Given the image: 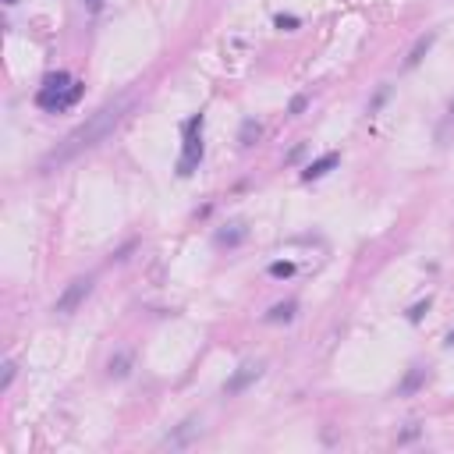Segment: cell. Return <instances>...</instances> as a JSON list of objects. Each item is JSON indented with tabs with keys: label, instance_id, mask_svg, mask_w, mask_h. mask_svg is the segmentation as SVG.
<instances>
[{
	"label": "cell",
	"instance_id": "obj_16",
	"mask_svg": "<svg viewBox=\"0 0 454 454\" xmlns=\"http://www.w3.org/2000/svg\"><path fill=\"white\" fill-rule=\"evenodd\" d=\"M426 306H430V302H419V306L408 313V320H412V323H419V320H422V313H426Z\"/></svg>",
	"mask_w": 454,
	"mask_h": 454
},
{
	"label": "cell",
	"instance_id": "obj_19",
	"mask_svg": "<svg viewBox=\"0 0 454 454\" xmlns=\"http://www.w3.org/2000/svg\"><path fill=\"white\" fill-rule=\"evenodd\" d=\"M447 348H454V330H451V334H447Z\"/></svg>",
	"mask_w": 454,
	"mask_h": 454
},
{
	"label": "cell",
	"instance_id": "obj_5",
	"mask_svg": "<svg viewBox=\"0 0 454 454\" xmlns=\"http://www.w3.org/2000/svg\"><path fill=\"white\" fill-rule=\"evenodd\" d=\"M263 376V366H259V362H245V366H238V373L224 383V390H227V394H241V390H245L252 380H259Z\"/></svg>",
	"mask_w": 454,
	"mask_h": 454
},
{
	"label": "cell",
	"instance_id": "obj_9",
	"mask_svg": "<svg viewBox=\"0 0 454 454\" xmlns=\"http://www.w3.org/2000/svg\"><path fill=\"white\" fill-rule=\"evenodd\" d=\"M295 320V302H284V306H274L266 313V323H288Z\"/></svg>",
	"mask_w": 454,
	"mask_h": 454
},
{
	"label": "cell",
	"instance_id": "obj_11",
	"mask_svg": "<svg viewBox=\"0 0 454 454\" xmlns=\"http://www.w3.org/2000/svg\"><path fill=\"white\" fill-rule=\"evenodd\" d=\"M430 43H433V36H426V40H419V43H415V50H412V57L405 60V68H415V64H419V60H422V53H426V50H430Z\"/></svg>",
	"mask_w": 454,
	"mask_h": 454
},
{
	"label": "cell",
	"instance_id": "obj_15",
	"mask_svg": "<svg viewBox=\"0 0 454 454\" xmlns=\"http://www.w3.org/2000/svg\"><path fill=\"white\" fill-rule=\"evenodd\" d=\"M15 380V362H4V380H0V390H8Z\"/></svg>",
	"mask_w": 454,
	"mask_h": 454
},
{
	"label": "cell",
	"instance_id": "obj_13",
	"mask_svg": "<svg viewBox=\"0 0 454 454\" xmlns=\"http://www.w3.org/2000/svg\"><path fill=\"white\" fill-rule=\"evenodd\" d=\"M125 373H128V355L110 358V376H125Z\"/></svg>",
	"mask_w": 454,
	"mask_h": 454
},
{
	"label": "cell",
	"instance_id": "obj_7",
	"mask_svg": "<svg viewBox=\"0 0 454 454\" xmlns=\"http://www.w3.org/2000/svg\"><path fill=\"white\" fill-rule=\"evenodd\" d=\"M338 160H341L338 153H326V157H320L316 164H309L306 171H302V177H306V181H316V177H323L326 171H334V167H338Z\"/></svg>",
	"mask_w": 454,
	"mask_h": 454
},
{
	"label": "cell",
	"instance_id": "obj_3",
	"mask_svg": "<svg viewBox=\"0 0 454 454\" xmlns=\"http://www.w3.org/2000/svg\"><path fill=\"white\" fill-rule=\"evenodd\" d=\"M181 160H177V174L181 177H189L195 167H199V160H202V114H195V117H189L185 125H181Z\"/></svg>",
	"mask_w": 454,
	"mask_h": 454
},
{
	"label": "cell",
	"instance_id": "obj_8",
	"mask_svg": "<svg viewBox=\"0 0 454 454\" xmlns=\"http://www.w3.org/2000/svg\"><path fill=\"white\" fill-rule=\"evenodd\" d=\"M422 383H426V369H419V366H415V369L405 376V383L398 387V394H401V398H408V394H415V390H419Z\"/></svg>",
	"mask_w": 454,
	"mask_h": 454
},
{
	"label": "cell",
	"instance_id": "obj_6",
	"mask_svg": "<svg viewBox=\"0 0 454 454\" xmlns=\"http://www.w3.org/2000/svg\"><path fill=\"white\" fill-rule=\"evenodd\" d=\"M195 437H199V422H195V419H185V422H181V426H177V430H174V433L164 440V447H171V451H177V447H189Z\"/></svg>",
	"mask_w": 454,
	"mask_h": 454
},
{
	"label": "cell",
	"instance_id": "obj_12",
	"mask_svg": "<svg viewBox=\"0 0 454 454\" xmlns=\"http://www.w3.org/2000/svg\"><path fill=\"white\" fill-rule=\"evenodd\" d=\"M252 139H259V125L256 121H245V125H241V146H252Z\"/></svg>",
	"mask_w": 454,
	"mask_h": 454
},
{
	"label": "cell",
	"instance_id": "obj_10",
	"mask_svg": "<svg viewBox=\"0 0 454 454\" xmlns=\"http://www.w3.org/2000/svg\"><path fill=\"white\" fill-rule=\"evenodd\" d=\"M241 238H245V227L231 224V231H217V245H238Z\"/></svg>",
	"mask_w": 454,
	"mask_h": 454
},
{
	"label": "cell",
	"instance_id": "obj_2",
	"mask_svg": "<svg viewBox=\"0 0 454 454\" xmlns=\"http://www.w3.org/2000/svg\"><path fill=\"white\" fill-rule=\"evenodd\" d=\"M78 96H82V82H75V78L64 75V71H57V75H50V78L40 85L36 103H40L43 110H50V114H60V110H68Z\"/></svg>",
	"mask_w": 454,
	"mask_h": 454
},
{
	"label": "cell",
	"instance_id": "obj_14",
	"mask_svg": "<svg viewBox=\"0 0 454 454\" xmlns=\"http://www.w3.org/2000/svg\"><path fill=\"white\" fill-rule=\"evenodd\" d=\"M270 274H274V277H291L295 274V263H274V266H270Z\"/></svg>",
	"mask_w": 454,
	"mask_h": 454
},
{
	"label": "cell",
	"instance_id": "obj_1",
	"mask_svg": "<svg viewBox=\"0 0 454 454\" xmlns=\"http://www.w3.org/2000/svg\"><path fill=\"white\" fill-rule=\"evenodd\" d=\"M132 107V96H117V100H110V103H103L96 114H89V121L85 125H78L75 132H68V139L60 142L53 153L43 160V171H53V167H60V164H68V160H75L78 153H85V149H93V146H100L117 125H121V117H125V110Z\"/></svg>",
	"mask_w": 454,
	"mask_h": 454
},
{
	"label": "cell",
	"instance_id": "obj_17",
	"mask_svg": "<svg viewBox=\"0 0 454 454\" xmlns=\"http://www.w3.org/2000/svg\"><path fill=\"white\" fill-rule=\"evenodd\" d=\"M277 25H281V28H295L298 21H295V18H284V15H281V18H277Z\"/></svg>",
	"mask_w": 454,
	"mask_h": 454
},
{
	"label": "cell",
	"instance_id": "obj_4",
	"mask_svg": "<svg viewBox=\"0 0 454 454\" xmlns=\"http://www.w3.org/2000/svg\"><path fill=\"white\" fill-rule=\"evenodd\" d=\"M93 295V277H75L64 291H60V298H57V306H53V313L57 316H71L82 302Z\"/></svg>",
	"mask_w": 454,
	"mask_h": 454
},
{
	"label": "cell",
	"instance_id": "obj_18",
	"mask_svg": "<svg viewBox=\"0 0 454 454\" xmlns=\"http://www.w3.org/2000/svg\"><path fill=\"white\" fill-rule=\"evenodd\" d=\"M85 4H89V8H100V4H103V0H85Z\"/></svg>",
	"mask_w": 454,
	"mask_h": 454
},
{
	"label": "cell",
	"instance_id": "obj_20",
	"mask_svg": "<svg viewBox=\"0 0 454 454\" xmlns=\"http://www.w3.org/2000/svg\"><path fill=\"white\" fill-rule=\"evenodd\" d=\"M8 4H15V0H8Z\"/></svg>",
	"mask_w": 454,
	"mask_h": 454
}]
</instances>
